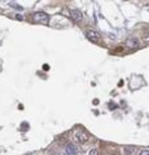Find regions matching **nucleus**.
I'll return each mask as SVG.
<instances>
[{"label": "nucleus", "mask_w": 149, "mask_h": 155, "mask_svg": "<svg viewBox=\"0 0 149 155\" xmlns=\"http://www.w3.org/2000/svg\"><path fill=\"white\" fill-rule=\"evenodd\" d=\"M34 21L35 22L43 23V24H48L49 21V15L44 13H35L34 14Z\"/></svg>", "instance_id": "f257e3e1"}, {"label": "nucleus", "mask_w": 149, "mask_h": 155, "mask_svg": "<svg viewBox=\"0 0 149 155\" xmlns=\"http://www.w3.org/2000/svg\"><path fill=\"white\" fill-rule=\"evenodd\" d=\"M87 37L88 38V40L92 41L94 43H97L99 40H100V34L98 32L95 31V30H87Z\"/></svg>", "instance_id": "f03ea898"}, {"label": "nucleus", "mask_w": 149, "mask_h": 155, "mask_svg": "<svg viewBox=\"0 0 149 155\" xmlns=\"http://www.w3.org/2000/svg\"><path fill=\"white\" fill-rule=\"evenodd\" d=\"M75 138L79 143L84 144L88 140V136L86 132L81 131V130H78L75 134Z\"/></svg>", "instance_id": "7ed1b4c3"}, {"label": "nucleus", "mask_w": 149, "mask_h": 155, "mask_svg": "<svg viewBox=\"0 0 149 155\" xmlns=\"http://www.w3.org/2000/svg\"><path fill=\"white\" fill-rule=\"evenodd\" d=\"M126 46L130 49H136L139 46V41L138 38H130L126 41Z\"/></svg>", "instance_id": "20e7f679"}, {"label": "nucleus", "mask_w": 149, "mask_h": 155, "mask_svg": "<svg viewBox=\"0 0 149 155\" xmlns=\"http://www.w3.org/2000/svg\"><path fill=\"white\" fill-rule=\"evenodd\" d=\"M70 15L72 19L74 21H80L82 20V18H83V15H82V13L78 11V10H72L71 13H70Z\"/></svg>", "instance_id": "39448f33"}, {"label": "nucleus", "mask_w": 149, "mask_h": 155, "mask_svg": "<svg viewBox=\"0 0 149 155\" xmlns=\"http://www.w3.org/2000/svg\"><path fill=\"white\" fill-rule=\"evenodd\" d=\"M65 152L68 153H77V147L75 144H73L72 143L68 144L65 147Z\"/></svg>", "instance_id": "423d86ee"}, {"label": "nucleus", "mask_w": 149, "mask_h": 155, "mask_svg": "<svg viewBox=\"0 0 149 155\" xmlns=\"http://www.w3.org/2000/svg\"><path fill=\"white\" fill-rule=\"evenodd\" d=\"M136 152V149L134 147H126L125 148V152L126 155H133Z\"/></svg>", "instance_id": "0eeeda50"}, {"label": "nucleus", "mask_w": 149, "mask_h": 155, "mask_svg": "<svg viewBox=\"0 0 149 155\" xmlns=\"http://www.w3.org/2000/svg\"><path fill=\"white\" fill-rule=\"evenodd\" d=\"M89 155H98V151L96 149H92L89 152Z\"/></svg>", "instance_id": "6e6552de"}, {"label": "nucleus", "mask_w": 149, "mask_h": 155, "mask_svg": "<svg viewBox=\"0 0 149 155\" xmlns=\"http://www.w3.org/2000/svg\"><path fill=\"white\" fill-rule=\"evenodd\" d=\"M138 155H149V152L147 150H144V151L140 152Z\"/></svg>", "instance_id": "1a4fd4ad"}, {"label": "nucleus", "mask_w": 149, "mask_h": 155, "mask_svg": "<svg viewBox=\"0 0 149 155\" xmlns=\"http://www.w3.org/2000/svg\"><path fill=\"white\" fill-rule=\"evenodd\" d=\"M43 68L45 69V71H48L49 70V66H47V65H44V66H43Z\"/></svg>", "instance_id": "9d476101"}, {"label": "nucleus", "mask_w": 149, "mask_h": 155, "mask_svg": "<svg viewBox=\"0 0 149 155\" xmlns=\"http://www.w3.org/2000/svg\"><path fill=\"white\" fill-rule=\"evenodd\" d=\"M64 155H77V153H68V152H65Z\"/></svg>", "instance_id": "9b49d317"}]
</instances>
